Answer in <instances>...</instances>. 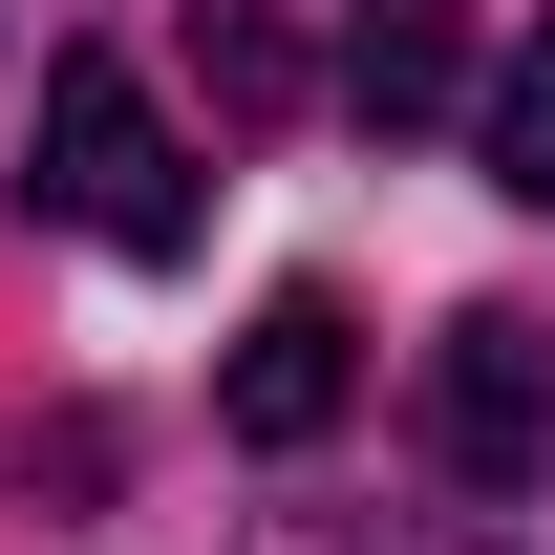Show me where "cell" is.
<instances>
[{
    "label": "cell",
    "instance_id": "6da1fadb",
    "mask_svg": "<svg viewBox=\"0 0 555 555\" xmlns=\"http://www.w3.org/2000/svg\"><path fill=\"white\" fill-rule=\"evenodd\" d=\"M43 214L107 235V257H171V235H193V150H171V107H150L107 43L43 65Z\"/></svg>",
    "mask_w": 555,
    "mask_h": 555
},
{
    "label": "cell",
    "instance_id": "7a4b0ae2",
    "mask_svg": "<svg viewBox=\"0 0 555 555\" xmlns=\"http://www.w3.org/2000/svg\"><path fill=\"white\" fill-rule=\"evenodd\" d=\"M427 470L470 491V513L555 470V343L534 321H449V343H427Z\"/></svg>",
    "mask_w": 555,
    "mask_h": 555
},
{
    "label": "cell",
    "instance_id": "3957f363",
    "mask_svg": "<svg viewBox=\"0 0 555 555\" xmlns=\"http://www.w3.org/2000/svg\"><path fill=\"white\" fill-rule=\"evenodd\" d=\"M214 406H235V449H321V427L363 406V343H343V299H257V321H235V385H214Z\"/></svg>",
    "mask_w": 555,
    "mask_h": 555
},
{
    "label": "cell",
    "instance_id": "277c9868",
    "mask_svg": "<svg viewBox=\"0 0 555 555\" xmlns=\"http://www.w3.org/2000/svg\"><path fill=\"white\" fill-rule=\"evenodd\" d=\"M343 107H363L385 150L470 107V43H449V0H363V43H343Z\"/></svg>",
    "mask_w": 555,
    "mask_h": 555
},
{
    "label": "cell",
    "instance_id": "5b68a950",
    "mask_svg": "<svg viewBox=\"0 0 555 555\" xmlns=\"http://www.w3.org/2000/svg\"><path fill=\"white\" fill-rule=\"evenodd\" d=\"M470 150H491V193H513V214H555V22L470 86Z\"/></svg>",
    "mask_w": 555,
    "mask_h": 555
},
{
    "label": "cell",
    "instance_id": "8992f818",
    "mask_svg": "<svg viewBox=\"0 0 555 555\" xmlns=\"http://www.w3.org/2000/svg\"><path fill=\"white\" fill-rule=\"evenodd\" d=\"M193 43H214V107H235V129H278V107H299V22H278V0H214Z\"/></svg>",
    "mask_w": 555,
    "mask_h": 555
},
{
    "label": "cell",
    "instance_id": "52a82bcc",
    "mask_svg": "<svg viewBox=\"0 0 555 555\" xmlns=\"http://www.w3.org/2000/svg\"><path fill=\"white\" fill-rule=\"evenodd\" d=\"M363 555H491V534H427V513H406V534H363Z\"/></svg>",
    "mask_w": 555,
    "mask_h": 555
}]
</instances>
